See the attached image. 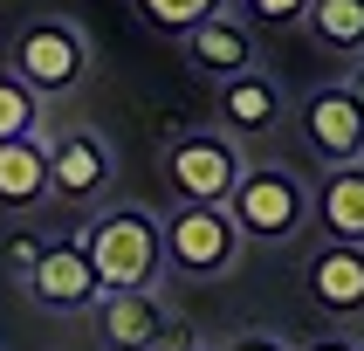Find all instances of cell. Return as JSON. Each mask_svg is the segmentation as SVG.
I'll return each mask as SVG.
<instances>
[{"label":"cell","instance_id":"obj_1","mask_svg":"<svg viewBox=\"0 0 364 351\" xmlns=\"http://www.w3.org/2000/svg\"><path fill=\"white\" fill-rule=\"evenodd\" d=\"M82 255L97 268L103 289H151L165 268V234H159V214L144 206H103L82 221Z\"/></svg>","mask_w":364,"mask_h":351},{"label":"cell","instance_id":"obj_2","mask_svg":"<svg viewBox=\"0 0 364 351\" xmlns=\"http://www.w3.org/2000/svg\"><path fill=\"white\" fill-rule=\"evenodd\" d=\"M227 214L241 227V241H296L309 221V186L282 165H247L241 186L227 193Z\"/></svg>","mask_w":364,"mask_h":351},{"label":"cell","instance_id":"obj_3","mask_svg":"<svg viewBox=\"0 0 364 351\" xmlns=\"http://www.w3.org/2000/svg\"><path fill=\"white\" fill-rule=\"evenodd\" d=\"M14 76L35 90V97H69L82 76H90V35L62 14H41L14 35Z\"/></svg>","mask_w":364,"mask_h":351},{"label":"cell","instance_id":"obj_4","mask_svg":"<svg viewBox=\"0 0 364 351\" xmlns=\"http://www.w3.org/2000/svg\"><path fill=\"white\" fill-rule=\"evenodd\" d=\"M247 159L227 131H179L165 145V186L172 200H200V206H227V193L241 186Z\"/></svg>","mask_w":364,"mask_h":351},{"label":"cell","instance_id":"obj_5","mask_svg":"<svg viewBox=\"0 0 364 351\" xmlns=\"http://www.w3.org/2000/svg\"><path fill=\"white\" fill-rule=\"evenodd\" d=\"M165 234V262L179 276H227L241 262V227L227 206H200V200H179L172 214L159 221Z\"/></svg>","mask_w":364,"mask_h":351},{"label":"cell","instance_id":"obj_6","mask_svg":"<svg viewBox=\"0 0 364 351\" xmlns=\"http://www.w3.org/2000/svg\"><path fill=\"white\" fill-rule=\"evenodd\" d=\"M117 179V159H110V145L90 131V124H62L55 138H48V200L62 206H97Z\"/></svg>","mask_w":364,"mask_h":351},{"label":"cell","instance_id":"obj_7","mask_svg":"<svg viewBox=\"0 0 364 351\" xmlns=\"http://www.w3.org/2000/svg\"><path fill=\"white\" fill-rule=\"evenodd\" d=\"M296 131H303V145H309L323 165L364 159V110L350 103L344 83H323V90H309V97L296 103Z\"/></svg>","mask_w":364,"mask_h":351},{"label":"cell","instance_id":"obj_8","mask_svg":"<svg viewBox=\"0 0 364 351\" xmlns=\"http://www.w3.org/2000/svg\"><path fill=\"white\" fill-rule=\"evenodd\" d=\"M303 289H309V303L323 310V317L358 324L364 317V248L358 241H323L303 262Z\"/></svg>","mask_w":364,"mask_h":351},{"label":"cell","instance_id":"obj_9","mask_svg":"<svg viewBox=\"0 0 364 351\" xmlns=\"http://www.w3.org/2000/svg\"><path fill=\"white\" fill-rule=\"evenodd\" d=\"M179 48H186V69H200V76H213V83H227V76H241V69H262V48H255V28H247L241 14H206V21H193L179 35Z\"/></svg>","mask_w":364,"mask_h":351},{"label":"cell","instance_id":"obj_10","mask_svg":"<svg viewBox=\"0 0 364 351\" xmlns=\"http://www.w3.org/2000/svg\"><path fill=\"white\" fill-rule=\"evenodd\" d=\"M28 296H35L41 310H97V296H103V283H97V268H90V255H82V241H48L41 248V262H35V276H28Z\"/></svg>","mask_w":364,"mask_h":351},{"label":"cell","instance_id":"obj_11","mask_svg":"<svg viewBox=\"0 0 364 351\" xmlns=\"http://www.w3.org/2000/svg\"><path fill=\"white\" fill-rule=\"evenodd\" d=\"M172 330V310L151 289H103L97 296V337L110 351H151Z\"/></svg>","mask_w":364,"mask_h":351},{"label":"cell","instance_id":"obj_12","mask_svg":"<svg viewBox=\"0 0 364 351\" xmlns=\"http://www.w3.org/2000/svg\"><path fill=\"white\" fill-rule=\"evenodd\" d=\"M309 221H323V241H358L364 248V159L323 165L309 193Z\"/></svg>","mask_w":364,"mask_h":351},{"label":"cell","instance_id":"obj_13","mask_svg":"<svg viewBox=\"0 0 364 351\" xmlns=\"http://www.w3.org/2000/svg\"><path fill=\"white\" fill-rule=\"evenodd\" d=\"M220 124L227 138H262V131H275L282 124V83L268 76V69H241V76L220 83Z\"/></svg>","mask_w":364,"mask_h":351},{"label":"cell","instance_id":"obj_14","mask_svg":"<svg viewBox=\"0 0 364 351\" xmlns=\"http://www.w3.org/2000/svg\"><path fill=\"white\" fill-rule=\"evenodd\" d=\"M48 200V131L41 138H0V206L28 214Z\"/></svg>","mask_w":364,"mask_h":351},{"label":"cell","instance_id":"obj_15","mask_svg":"<svg viewBox=\"0 0 364 351\" xmlns=\"http://www.w3.org/2000/svg\"><path fill=\"white\" fill-rule=\"evenodd\" d=\"M303 28L337 56H364V0H309Z\"/></svg>","mask_w":364,"mask_h":351},{"label":"cell","instance_id":"obj_16","mask_svg":"<svg viewBox=\"0 0 364 351\" xmlns=\"http://www.w3.org/2000/svg\"><path fill=\"white\" fill-rule=\"evenodd\" d=\"M41 103L14 69H0V138H41Z\"/></svg>","mask_w":364,"mask_h":351},{"label":"cell","instance_id":"obj_17","mask_svg":"<svg viewBox=\"0 0 364 351\" xmlns=\"http://www.w3.org/2000/svg\"><path fill=\"white\" fill-rule=\"evenodd\" d=\"M227 0H138V14L151 21V28H159V35H172L179 41L186 28H193V21H206V14H220Z\"/></svg>","mask_w":364,"mask_h":351},{"label":"cell","instance_id":"obj_18","mask_svg":"<svg viewBox=\"0 0 364 351\" xmlns=\"http://www.w3.org/2000/svg\"><path fill=\"white\" fill-rule=\"evenodd\" d=\"M41 234L35 227H14V234H7V241H0V268H7V276H14V283H28V276H35V262H41Z\"/></svg>","mask_w":364,"mask_h":351},{"label":"cell","instance_id":"obj_19","mask_svg":"<svg viewBox=\"0 0 364 351\" xmlns=\"http://www.w3.org/2000/svg\"><path fill=\"white\" fill-rule=\"evenodd\" d=\"M309 0H241V21L247 28H296Z\"/></svg>","mask_w":364,"mask_h":351},{"label":"cell","instance_id":"obj_20","mask_svg":"<svg viewBox=\"0 0 364 351\" xmlns=\"http://www.w3.org/2000/svg\"><path fill=\"white\" fill-rule=\"evenodd\" d=\"M220 351H289V345L275 337V330H234V337H227Z\"/></svg>","mask_w":364,"mask_h":351},{"label":"cell","instance_id":"obj_21","mask_svg":"<svg viewBox=\"0 0 364 351\" xmlns=\"http://www.w3.org/2000/svg\"><path fill=\"white\" fill-rule=\"evenodd\" d=\"M151 351H206V345H200V337H193V330L179 324V317H172V330H165V337H159Z\"/></svg>","mask_w":364,"mask_h":351},{"label":"cell","instance_id":"obj_22","mask_svg":"<svg viewBox=\"0 0 364 351\" xmlns=\"http://www.w3.org/2000/svg\"><path fill=\"white\" fill-rule=\"evenodd\" d=\"M296 351H364V345H350L344 330H337V337H309V345H296Z\"/></svg>","mask_w":364,"mask_h":351},{"label":"cell","instance_id":"obj_23","mask_svg":"<svg viewBox=\"0 0 364 351\" xmlns=\"http://www.w3.org/2000/svg\"><path fill=\"white\" fill-rule=\"evenodd\" d=\"M344 90H350V103H358V110H364V56L350 62V76H344Z\"/></svg>","mask_w":364,"mask_h":351}]
</instances>
